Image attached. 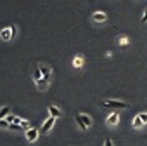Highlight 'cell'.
<instances>
[{"instance_id":"obj_13","label":"cell","mask_w":147,"mask_h":146,"mask_svg":"<svg viewBox=\"0 0 147 146\" xmlns=\"http://www.w3.org/2000/svg\"><path fill=\"white\" fill-rule=\"evenodd\" d=\"M9 113H11V108L9 106H2V108H0V118L9 117Z\"/></svg>"},{"instance_id":"obj_11","label":"cell","mask_w":147,"mask_h":146,"mask_svg":"<svg viewBox=\"0 0 147 146\" xmlns=\"http://www.w3.org/2000/svg\"><path fill=\"white\" fill-rule=\"evenodd\" d=\"M47 87H49V82H47L45 78H42V80L36 82V89H38V91H47Z\"/></svg>"},{"instance_id":"obj_19","label":"cell","mask_w":147,"mask_h":146,"mask_svg":"<svg viewBox=\"0 0 147 146\" xmlns=\"http://www.w3.org/2000/svg\"><path fill=\"white\" fill-rule=\"evenodd\" d=\"M138 117L142 118V122H144V123H147V113H140Z\"/></svg>"},{"instance_id":"obj_8","label":"cell","mask_w":147,"mask_h":146,"mask_svg":"<svg viewBox=\"0 0 147 146\" xmlns=\"http://www.w3.org/2000/svg\"><path fill=\"white\" fill-rule=\"evenodd\" d=\"M92 19H94V21H97V23H102V21H106V19H107V16H106V12L97 11V12H94V14H92Z\"/></svg>"},{"instance_id":"obj_15","label":"cell","mask_w":147,"mask_h":146,"mask_svg":"<svg viewBox=\"0 0 147 146\" xmlns=\"http://www.w3.org/2000/svg\"><path fill=\"white\" fill-rule=\"evenodd\" d=\"M118 42H119V45H123V47L130 44V40H128V37H119V38H118Z\"/></svg>"},{"instance_id":"obj_10","label":"cell","mask_w":147,"mask_h":146,"mask_svg":"<svg viewBox=\"0 0 147 146\" xmlns=\"http://www.w3.org/2000/svg\"><path fill=\"white\" fill-rule=\"evenodd\" d=\"M109 125H118V122H119V115L118 113H111L109 117H107V120H106Z\"/></svg>"},{"instance_id":"obj_6","label":"cell","mask_w":147,"mask_h":146,"mask_svg":"<svg viewBox=\"0 0 147 146\" xmlns=\"http://www.w3.org/2000/svg\"><path fill=\"white\" fill-rule=\"evenodd\" d=\"M55 120L57 118H54V117H49L45 122H43V125H42V132H49L52 127H54V123H55Z\"/></svg>"},{"instance_id":"obj_9","label":"cell","mask_w":147,"mask_h":146,"mask_svg":"<svg viewBox=\"0 0 147 146\" xmlns=\"http://www.w3.org/2000/svg\"><path fill=\"white\" fill-rule=\"evenodd\" d=\"M49 113H50V117H54V118H59V117H62V111L57 108V106H54V104H50L49 108Z\"/></svg>"},{"instance_id":"obj_2","label":"cell","mask_w":147,"mask_h":146,"mask_svg":"<svg viewBox=\"0 0 147 146\" xmlns=\"http://www.w3.org/2000/svg\"><path fill=\"white\" fill-rule=\"evenodd\" d=\"M75 120H76V123L80 125V129H88V127L92 125L90 117L85 115V113H76V115H75Z\"/></svg>"},{"instance_id":"obj_1","label":"cell","mask_w":147,"mask_h":146,"mask_svg":"<svg viewBox=\"0 0 147 146\" xmlns=\"http://www.w3.org/2000/svg\"><path fill=\"white\" fill-rule=\"evenodd\" d=\"M100 104H104L107 108H114V110H125V108H128L126 101H118V99H104V101H100Z\"/></svg>"},{"instance_id":"obj_21","label":"cell","mask_w":147,"mask_h":146,"mask_svg":"<svg viewBox=\"0 0 147 146\" xmlns=\"http://www.w3.org/2000/svg\"><path fill=\"white\" fill-rule=\"evenodd\" d=\"M104 146H113V141H111V139H106V143H104Z\"/></svg>"},{"instance_id":"obj_20","label":"cell","mask_w":147,"mask_h":146,"mask_svg":"<svg viewBox=\"0 0 147 146\" xmlns=\"http://www.w3.org/2000/svg\"><path fill=\"white\" fill-rule=\"evenodd\" d=\"M14 118H16V117H12V115H9V117H7V122H9V123H12V122H14Z\"/></svg>"},{"instance_id":"obj_22","label":"cell","mask_w":147,"mask_h":146,"mask_svg":"<svg viewBox=\"0 0 147 146\" xmlns=\"http://www.w3.org/2000/svg\"><path fill=\"white\" fill-rule=\"evenodd\" d=\"M142 23H147V11H145V14L142 16Z\"/></svg>"},{"instance_id":"obj_17","label":"cell","mask_w":147,"mask_h":146,"mask_svg":"<svg viewBox=\"0 0 147 146\" xmlns=\"http://www.w3.org/2000/svg\"><path fill=\"white\" fill-rule=\"evenodd\" d=\"M21 127L28 130V129H31V123H30V122H26V120H23V122H21Z\"/></svg>"},{"instance_id":"obj_3","label":"cell","mask_w":147,"mask_h":146,"mask_svg":"<svg viewBox=\"0 0 147 146\" xmlns=\"http://www.w3.org/2000/svg\"><path fill=\"white\" fill-rule=\"evenodd\" d=\"M38 68H40V71H42L43 78H45L47 82H50V78H52V70H50V66H49V64H38Z\"/></svg>"},{"instance_id":"obj_7","label":"cell","mask_w":147,"mask_h":146,"mask_svg":"<svg viewBox=\"0 0 147 146\" xmlns=\"http://www.w3.org/2000/svg\"><path fill=\"white\" fill-rule=\"evenodd\" d=\"M83 63H85V59H83V56H82V54H78V56L73 57V68L80 70V68L83 66Z\"/></svg>"},{"instance_id":"obj_5","label":"cell","mask_w":147,"mask_h":146,"mask_svg":"<svg viewBox=\"0 0 147 146\" xmlns=\"http://www.w3.org/2000/svg\"><path fill=\"white\" fill-rule=\"evenodd\" d=\"M26 139H28L30 143H35V141L38 139V129H35V127L28 129V130H26Z\"/></svg>"},{"instance_id":"obj_12","label":"cell","mask_w":147,"mask_h":146,"mask_svg":"<svg viewBox=\"0 0 147 146\" xmlns=\"http://www.w3.org/2000/svg\"><path fill=\"white\" fill-rule=\"evenodd\" d=\"M42 78H43V75H42L40 68L36 66V68H35V71H33V80H35V82H38V80H42Z\"/></svg>"},{"instance_id":"obj_14","label":"cell","mask_w":147,"mask_h":146,"mask_svg":"<svg viewBox=\"0 0 147 146\" xmlns=\"http://www.w3.org/2000/svg\"><path fill=\"white\" fill-rule=\"evenodd\" d=\"M131 125H133V127H135V129H138V127H140V125H144V122H142V118H140V117H138V115H137V117H135V118H133V123H131Z\"/></svg>"},{"instance_id":"obj_16","label":"cell","mask_w":147,"mask_h":146,"mask_svg":"<svg viewBox=\"0 0 147 146\" xmlns=\"http://www.w3.org/2000/svg\"><path fill=\"white\" fill-rule=\"evenodd\" d=\"M11 127V123L7 122V120H4V118H0V129H9Z\"/></svg>"},{"instance_id":"obj_18","label":"cell","mask_w":147,"mask_h":146,"mask_svg":"<svg viewBox=\"0 0 147 146\" xmlns=\"http://www.w3.org/2000/svg\"><path fill=\"white\" fill-rule=\"evenodd\" d=\"M9 129H12V130H19L21 129V125H18V123H11V127Z\"/></svg>"},{"instance_id":"obj_4","label":"cell","mask_w":147,"mask_h":146,"mask_svg":"<svg viewBox=\"0 0 147 146\" xmlns=\"http://www.w3.org/2000/svg\"><path fill=\"white\" fill-rule=\"evenodd\" d=\"M14 26H7V28H4L2 31H0V38L2 40H11L12 38V35H14Z\"/></svg>"}]
</instances>
